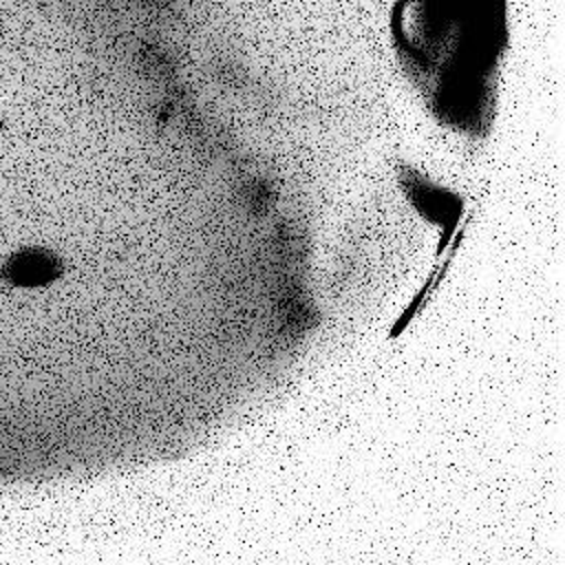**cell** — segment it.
Segmentation results:
<instances>
[{
	"label": "cell",
	"mask_w": 565,
	"mask_h": 565,
	"mask_svg": "<svg viewBox=\"0 0 565 565\" xmlns=\"http://www.w3.org/2000/svg\"><path fill=\"white\" fill-rule=\"evenodd\" d=\"M64 274L57 254L44 247H22L11 252L0 265V278L15 289L49 287Z\"/></svg>",
	"instance_id": "6da1fadb"
}]
</instances>
